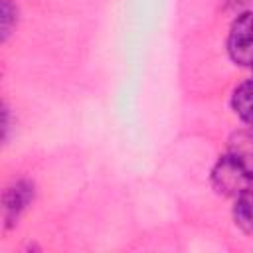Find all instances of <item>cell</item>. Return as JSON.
<instances>
[{
    "label": "cell",
    "mask_w": 253,
    "mask_h": 253,
    "mask_svg": "<svg viewBox=\"0 0 253 253\" xmlns=\"http://www.w3.org/2000/svg\"><path fill=\"white\" fill-rule=\"evenodd\" d=\"M211 184H213L215 192H219L223 196L237 198L243 192L251 190L253 174L233 154L227 152L215 162V166L211 170Z\"/></svg>",
    "instance_id": "cell-1"
},
{
    "label": "cell",
    "mask_w": 253,
    "mask_h": 253,
    "mask_svg": "<svg viewBox=\"0 0 253 253\" xmlns=\"http://www.w3.org/2000/svg\"><path fill=\"white\" fill-rule=\"evenodd\" d=\"M227 53L233 63L251 67L253 63V12H241L235 16L227 36Z\"/></svg>",
    "instance_id": "cell-2"
},
{
    "label": "cell",
    "mask_w": 253,
    "mask_h": 253,
    "mask_svg": "<svg viewBox=\"0 0 253 253\" xmlns=\"http://www.w3.org/2000/svg\"><path fill=\"white\" fill-rule=\"evenodd\" d=\"M34 200V184L28 180L12 182L2 196V217L6 227H14L18 217Z\"/></svg>",
    "instance_id": "cell-3"
},
{
    "label": "cell",
    "mask_w": 253,
    "mask_h": 253,
    "mask_svg": "<svg viewBox=\"0 0 253 253\" xmlns=\"http://www.w3.org/2000/svg\"><path fill=\"white\" fill-rule=\"evenodd\" d=\"M229 154H233L253 174V126L237 130L229 140Z\"/></svg>",
    "instance_id": "cell-4"
},
{
    "label": "cell",
    "mask_w": 253,
    "mask_h": 253,
    "mask_svg": "<svg viewBox=\"0 0 253 253\" xmlns=\"http://www.w3.org/2000/svg\"><path fill=\"white\" fill-rule=\"evenodd\" d=\"M231 107L235 115L249 126H253V79L241 83L231 95Z\"/></svg>",
    "instance_id": "cell-5"
},
{
    "label": "cell",
    "mask_w": 253,
    "mask_h": 253,
    "mask_svg": "<svg viewBox=\"0 0 253 253\" xmlns=\"http://www.w3.org/2000/svg\"><path fill=\"white\" fill-rule=\"evenodd\" d=\"M233 219L245 233L253 235V190H247L235 198Z\"/></svg>",
    "instance_id": "cell-6"
},
{
    "label": "cell",
    "mask_w": 253,
    "mask_h": 253,
    "mask_svg": "<svg viewBox=\"0 0 253 253\" xmlns=\"http://www.w3.org/2000/svg\"><path fill=\"white\" fill-rule=\"evenodd\" d=\"M16 22H18V8L12 4V0H2L0 4V40L2 42L8 40Z\"/></svg>",
    "instance_id": "cell-7"
},
{
    "label": "cell",
    "mask_w": 253,
    "mask_h": 253,
    "mask_svg": "<svg viewBox=\"0 0 253 253\" xmlns=\"http://www.w3.org/2000/svg\"><path fill=\"white\" fill-rule=\"evenodd\" d=\"M251 67H253V63H251Z\"/></svg>",
    "instance_id": "cell-8"
}]
</instances>
